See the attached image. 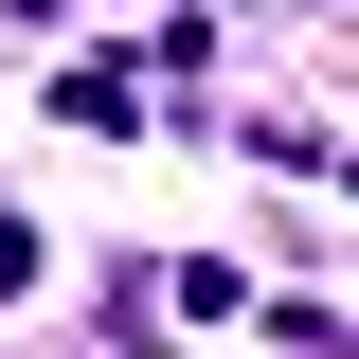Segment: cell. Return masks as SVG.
Here are the masks:
<instances>
[{"label": "cell", "instance_id": "1", "mask_svg": "<svg viewBox=\"0 0 359 359\" xmlns=\"http://www.w3.org/2000/svg\"><path fill=\"white\" fill-rule=\"evenodd\" d=\"M0 287H36V233H18V216H0Z\"/></svg>", "mask_w": 359, "mask_h": 359}]
</instances>
